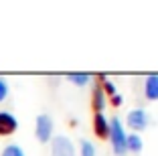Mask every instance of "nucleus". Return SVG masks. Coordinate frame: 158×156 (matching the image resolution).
Returning <instances> with one entry per match:
<instances>
[{
	"mask_svg": "<svg viewBox=\"0 0 158 156\" xmlns=\"http://www.w3.org/2000/svg\"><path fill=\"white\" fill-rule=\"evenodd\" d=\"M106 103H107V99H106V93H103L102 85H95L93 91H91V106H93V110H95V114L106 110Z\"/></svg>",
	"mask_w": 158,
	"mask_h": 156,
	"instance_id": "8",
	"label": "nucleus"
},
{
	"mask_svg": "<svg viewBox=\"0 0 158 156\" xmlns=\"http://www.w3.org/2000/svg\"><path fill=\"white\" fill-rule=\"evenodd\" d=\"M126 148H128V152H132V154H140L142 148H144L142 136H140V134H128V138H126Z\"/></svg>",
	"mask_w": 158,
	"mask_h": 156,
	"instance_id": "9",
	"label": "nucleus"
},
{
	"mask_svg": "<svg viewBox=\"0 0 158 156\" xmlns=\"http://www.w3.org/2000/svg\"><path fill=\"white\" fill-rule=\"evenodd\" d=\"M144 95L148 101H158V73H152L144 81Z\"/></svg>",
	"mask_w": 158,
	"mask_h": 156,
	"instance_id": "7",
	"label": "nucleus"
},
{
	"mask_svg": "<svg viewBox=\"0 0 158 156\" xmlns=\"http://www.w3.org/2000/svg\"><path fill=\"white\" fill-rule=\"evenodd\" d=\"M51 156H77L71 138L63 136V134L53 136V140H51Z\"/></svg>",
	"mask_w": 158,
	"mask_h": 156,
	"instance_id": "4",
	"label": "nucleus"
},
{
	"mask_svg": "<svg viewBox=\"0 0 158 156\" xmlns=\"http://www.w3.org/2000/svg\"><path fill=\"white\" fill-rule=\"evenodd\" d=\"M148 124H150V116L144 108H134V110H130L128 116H126V126L134 134H140L142 130H146Z\"/></svg>",
	"mask_w": 158,
	"mask_h": 156,
	"instance_id": "3",
	"label": "nucleus"
},
{
	"mask_svg": "<svg viewBox=\"0 0 158 156\" xmlns=\"http://www.w3.org/2000/svg\"><path fill=\"white\" fill-rule=\"evenodd\" d=\"M8 97V83L4 77H0V101H4Z\"/></svg>",
	"mask_w": 158,
	"mask_h": 156,
	"instance_id": "14",
	"label": "nucleus"
},
{
	"mask_svg": "<svg viewBox=\"0 0 158 156\" xmlns=\"http://www.w3.org/2000/svg\"><path fill=\"white\" fill-rule=\"evenodd\" d=\"M126 138H128V132H126L122 120L118 118V116L110 118V136H107V140L112 142V148H114V154L116 156H126L128 154Z\"/></svg>",
	"mask_w": 158,
	"mask_h": 156,
	"instance_id": "1",
	"label": "nucleus"
},
{
	"mask_svg": "<svg viewBox=\"0 0 158 156\" xmlns=\"http://www.w3.org/2000/svg\"><path fill=\"white\" fill-rule=\"evenodd\" d=\"M67 79L77 87H85L87 83H91V75L89 73H67Z\"/></svg>",
	"mask_w": 158,
	"mask_h": 156,
	"instance_id": "10",
	"label": "nucleus"
},
{
	"mask_svg": "<svg viewBox=\"0 0 158 156\" xmlns=\"http://www.w3.org/2000/svg\"><path fill=\"white\" fill-rule=\"evenodd\" d=\"M79 154H81V156H95V154H98V150H95V144L89 142L87 138H83V140L79 142Z\"/></svg>",
	"mask_w": 158,
	"mask_h": 156,
	"instance_id": "11",
	"label": "nucleus"
},
{
	"mask_svg": "<svg viewBox=\"0 0 158 156\" xmlns=\"http://www.w3.org/2000/svg\"><path fill=\"white\" fill-rule=\"evenodd\" d=\"M19 130V120L10 112H0V136H10Z\"/></svg>",
	"mask_w": 158,
	"mask_h": 156,
	"instance_id": "5",
	"label": "nucleus"
},
{
	"mask_svg": "<svg viewBox=\"0 0 158 156\" xmlns=\"http://www.w3.org/2000/svg\"><path fill=\"white\" fill-rule=\"evenodd\" d=\"M99 79H102V83H99V85H102L103 93H106V95H110V97H112V95H116L118 91H116V85H114V81H112V79H107L106 75H102Z\"/></svg>",
	"mask_w": 158,
	"mask_h": 156,
	"instance_id": "12",
	"label": "nucleus"
},
{
	"mask_svg": "<svg viewBox=\"0 0 158 156\" xmlns=\"http://www.w3.org/2000/svg\"><path fill=\"white\" fill-rule=\"evenodd\" d=\"M53 130H55V124H53V118L49 114H41L35 120V136L41 144H49L53 140Z\"/></svg>",
	"mask_w": 158,
	"mask_h": 156,
	"instance_id": "2",
	"label": "nucleus"
},
{
	"mask_svg": "<svg viewBox=\"0 0 158 156\" xmlns=\"http://www.w3.org/2000/svg\"><path fill=\"white\" fill-rule=\"evenodd\" d=\"M0 156H24V152L19 144H8V146L2 148V154Z\"/></svg>",
	"mask_w": 158,
	"mask_h": 156,
	"instance_id": "13",
	"label": "nucleus"
},
{
	"mask_svg": "<svg viewBox=\"0 0 158 156\" xmlns=\"http://www.w3.org/2000/svg\"><path fill=\"white\" fill-rule=\"evenodd\" d=\"M93 132H95L98 138H102V140H106V138L110 136V120L106 118L103 112L93 116Z\"/></svg>",
	"mask_w": 158,
	"mask_h": 156,
	"instance_id": "6",
	"label": "nucleus"
},
{
	"mask_svg": "<svg viewBox=\"0 0 158 156\" xmlns=\"http://www.w3.org/2000/svg\"><path fill=\"white\" fill-rule=\"evenodd\" d=\"M110 99H112V106H114V108H120L122 103H124V97H122L120 93H116V95H112Z\"/></svg>",
	"mask_w": 158,
	"mask_h": 156,
	"instance_id": "15",
	"label": "nucleus"
}]
</instances>
